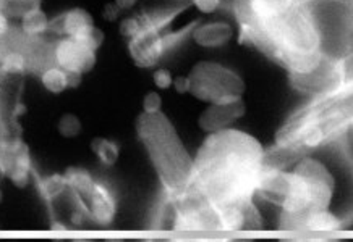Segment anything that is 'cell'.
Instances as JSON below:
<instances>
[{
    "instance_id": "1",
    "label": "cell",
    "mask_w": 353,
    "mask_h": 242,
    "mask_svg": "<svg viewBox=\"0 0 353 242\" xmlns=\"http://www.w3.org/2000/svg\"><path fill=\"white\" fill-rule=\"evenodd\" d=\"M266 151L252 134L235 128L209 133L193 158L190 186L216 207L253 202Z\"/></svg>"
},
{
    "instance_id": "2",
    "label": "cell",
    "mask_w": 353,
    "mask_h": 242,
    "mask_svg": "<svg viewBox=\"0 0 353 242\" xmlns=\"http://www.w3.org/2000/svg\"><path fill=\"white\" fill-rule=\"evenodd\" d=\"M137 131L159 175L164 197L183 194L192 183L193 158L188 155L169 118L162 111H143L137 121Z\"/></svg>"
},
{
    "instance_id": "3",
    "label": "cell",
    "mask_w": 353,
    "mask_h": 242,
    "mask_svg": "<svg viewBox=\"0 0 353 242\" xmlns=\"http://www.w3.org/2000/svg\"><path fill=\"white\" fill-rule=\"evenodd\" d=\"M190 94L208 104H229L241 100L245 82L234 69L217 62H199L192 68Z\"/></svg>"
},
{
    "instance_id": "4",
    "label": "cell",
    "mask_w": 353,
    "mask_h": 242,
    "mask_svg": "<svg viewBox=\"0 0 353 242\" xmlns=\"http://www.w3.org/2000/svg\"><path fill=\"white\" fill-rule=\"evenodd\" d=\"M193 26H187L180 31L154 30L145 28L139 34L128 39V52L133 62L141 68H152L172 52L176 45L183 43L185 37L192 34Z\"/></svg>"
},
{
    "instance_id": "5",
    "label": "cell",
    "mask_w": 353,
    "mask_h": 242,
    "mask_svg": "<svg viewBox=\"0 0 353 242\" xmlns=\"http://www.w3.org/2000/svg\"><path fill=\"white\" fill-rule=\"evenodd\" d=\"M55 65L68 73L86 74L96 65V50H92L75 39V37L60 36L54 41Z\"/></svg>"
},
{
    "instance_id": "6",
    "label": "cell",
    "mask_w": 353,
    "mask_h": 242,
    "mask_svg": "<svg viewBox=\"0 0 353 242\" xmlns=\"http://www.w3.org/2000/svg\"><path fill=\"white\" fill-rule=\"evenodd\" d=\"M78 197L81 199L91 221L101 226H108L115 220V215H117V199H115L112 188L105 181L94 179L91 188L85 194L78 195Z\"/></svg>"
},
{
    "instance_id": "7",
    "label": "cell",
    "mask_w": 353,
    "mask_h": 242,
    "mask_svg": "<svg viewBox=\"0 0 353 242\" xmlns=\"http://www.w3.org/2000/svg\"><path fill=\"white\" fill-rule=\"evenodd\" d=\"M245 115L243 100L229 102V104H209L206 110L199 116L198 124L203 131L216 133L221 129L230 128L236 120Z\"/></svg>"
},
{
    "instance_id": "8",
    "label": "cell",
    "mask_w": 353,
    "mask_h": 242,
    "mask_svg": "<svg viewBox=\"0 0 353 242\" xmlns=\"http://www.w3.org/2000/svg\"><path fill=\"white\" fill-rule=\"evenodd\" d=\"M94 28V20L85 8H72L50 20L49 32L67 37H81Z\"/></svg>"
},
{
    "instance_id": "9",
    "label": "cell",
    "mask_w": 353,
    "mask_h": 242,
    "mask_svg": "<svg viewBox=\"0 0 353 242\" xmlns=\"http://www.w3.org/2000/svg\"><path fill=\"white\" fill-rule=\"evenodd\" d=\"M343 218L332 210H311L300 218L295 232H318L329 234L342 230Z\"/></svg>"
},
{
    "instance_id": "10",
    "label": "cell",
    "mask_w": 353,
    "mask_h": 242,
    "mask_svg": "<svg viewBox=\"0 0 353 242\" xmlns=\"http://www.w3.org/2000/svg\"><path fill=\"white\" fill-rule=\"evenodd\" d=\"M192 37L194 43L201 47H222L234 37V28L227 21H209L193 28Z\"/></svg>"
},
{
    "instance_id": "11",
    "label": "cell",
    "mask_w": 353,
    "mask_h": 242,
    "mask_svg": "<svg viewBox=\"0 0 353 242\" xmlns=\"http://www.w3.org/2000/svg\"><path fill=\"white\" fill-rule=\"evenodd\" d=\"M49 28L50 20L41 7L31 8L20 18V30L30 37L49 34Z\"/></svg>"
},
{
    "instance_id": "12",
    "label": "cell",
    "mask_w": 353,
    "mask_h": 242,
    "mask_svg": "<svg viewBox=\"0 0 353 242\" xmlns=\"http://www.w3.org/2000/svg\"><path fill=\"white\" fill-rule=\"evenodd\" d=\"M41 85L44 86L46 91H49L50 94H62L67 89H72L70 85V73L65 72L57 65L49 67L39 74Z\"/></svg>"
},
{
    "instance_id": "13",
    "label": "cell",
    "mask_w": 353,
    "mask_h": 242,
    "mask_svg": "<svg viewBox=\"0 0 353 242\" xmlns=\"http://www.w3.org/2000/svg\"><path fill=\"white\" fill-rule=\"evenodd\" d=\"M0 73L3 78H21L28 73V60L21 50L12 49L0 60Z\"/></svg>"
},
{
    "instance_id": "14",
    "label": "cell",
    "mask_w": 353,
    "mask_h": 242,
    "mask_svg": "<svg viewBox=\"0 0 353 242\" xmlns=\"http://www.w3.org/2000/svg\"><path fill=\"white\" fill-rule=\"evenodd\" d=\"M91 148L104 166H114L115 164H117L119 155H120V148L117 144H115L114 141H110V139L96 138L91 144Z\"/></svg>"
},
{
    "instance_id": "15",
    "label": "cell",
    "mask_w": 353,
    "mask_h": 242,
    "mask_svg": "<svg viewBox=\"0 0 353 242\" xmlns=\"http://www.w3.org/2000/svg\"><path fill=\"white\" fill-rule=\"evenodd\" d=\"M38 181V188L43 194L44 199H48L49 202H52L57 197H60L63 192H67L68 183L65 175H54V176H46V178H36Z\"/></svg>"
},
{
    "instance_id": "16",
    "label": "cell",
    "mask_w": 353,
    "mask_h": 242,
    "mask_svg": "<svg viewBox=\"0 0 353 242\" xmlns=\"http://www.w3.org/2000/svg\"><path fill=\"white\" fill-rule=\"evenodd\" d=\"M41 0H0V12L8 18H21L28 10L39 7Z\"/></svg>"
},
{
    "instance_id": "17",
    "label": "cell",
    "mask_w": 353,
    "mask_h": 242,
    "mask_svg": "<svg viewBox=\"0 0 353 242\" xmlns=\"http://www.w3.org/2000/svg\"><path fill=\"white\" fill-rule=\"evenodd\" d=\"M81 121L78 118L77 115L73 113H65L60 116L59 120V124H57V129H59V134L63 138H77L78 134L81 133Z\"/></svg>"
},
{
    "instance_id": "18",
    "label": "cell",
    "mask_w": 353,
    "mask_h": 242,
    "mask_svg": "<svg viewBox=\"0 0 353 242\" xmlns=\"http://www.w3.org/2000/svg\"><path fill=\"white\" fill-rule=\"evenodd\" d=\"M141 30H143V25H141V18H139V15L123 18V20L120 21V26H119L120 34H122L123 37H127V39H132V37L139 34Z\"/></svg>"
},
{
    "instance_id": "19",
    "label": "cell",
    "mask_w": 353,
    "mask_h": 242,
    "mask_svg": "<svg viewBox=\"0 0 353 242\" xmlns=\"http://www.w3.org/2000/svg\"><path fill=\"white\" fill-rule=\"evenodd\" d=\"M152 82L161 91L170 89L172 85H174V76H172V73L167 68H157L154 74H152Z\"/></svg>"
},
{
    "instance_id": "20",
    "label": "cell",
    "mask_w": 353,
    "mask_h": 242,
    "mask_svg": "<svg viewBox=\"0 0 353 242\" xmlns=\"http://www.w3.org/2000/svg\"><path fill=\"white\" fill-rule=\"evenodd\" d=\"M143 111L145 113H159V111H162V97L159 92H148L145 99H143Z\"/></svg>"
},
{
    "instance_id": "21",
    "label": "cell",
    "mask_w": 353,
    "mask_h": 242,
    "mask_svg": "<svg viewBox=\"0 0 353 242\" xmlns=\"http://www.w3.org/2000/svg\"><path fill=\"white\" fill-rule=\"evenodd\" d=\"M192 6L196 8L198 12L204 13V15H209V13H214L222 7V2L224 0H190Z\"/></svg>"
},
{
    "instance_id": "22",
    "label": "cell",
    "mask_w": 353,
    "mask_h": 242,
    "mask_svg": "<svg viewBox=\"0 0 353 242\" xmlns=\"http://www.w3.org/2000/svg\"><path fill=\"white\" fill-rule=\"evenodd\" d=\"M120 13H122V10H120V8L115 6L114 2L105 3L104 8H102V18H104V20L109 21V23L117 21L120 18Z\"/></svg>"
},
{
    "instance_id": "23",
    "label": "cell",
    "mask_w": 353,
    "mask_h": 242,
    "mask_svg": "<svg viewBox=\"0 0 353 242\" xmlns=\"http://www.w3.org/2000/svg\"><path fill=\"white\" fill-rule=\"evenodd\" d=\"M172 87H174L179 94H187V92H190V78L188 76L174 78V85H172Z\"/></svg>"
},
{
    "instance_id": "24",
    "label": "cell",
    "mask_w": 353,
    "mask_h": 242,
    "mask_svg": "<svg viewBox=\"0 0 353 242\" xmlns=\"http://www.w3.org/2000/svg\"><path fill=\"white\" fill-rule=\"evenodd\" d=\"M12 25H10V18H8L7 15H3L2 12H0V37L7 36L8 32H10L12 30Z\"/></svg>"
},
{
    "instance_id": "25",
    "label": "cell",
    "mask_w": 353,
    "mask_h": 242,
    "mask_svg": "<svg viewBox=\"0 0 353 242\" xmlns=\"http://www.w3.org/2000/svg\"><path fill=\"white\" fill-rule=\"evenodd\" d=\"M114 3L123 12V10H132V8L138 3V0H114Z\"/></svg>"
},
{
    "instance_id": "26",
    "label": "cell",
    "mask_w": 353,
    "mask_h": 242,
    "mask_svg": "<svg viewBox=\"0 0 353 242\" xmlns=\"http://www.w3.org/2000/svg\"><path fill=\"white\" fill-rule=\"evenodd\" d=\"M2 81H3V76H2V73H0V85H2Z\"/></svg>"
}]
</instances>
